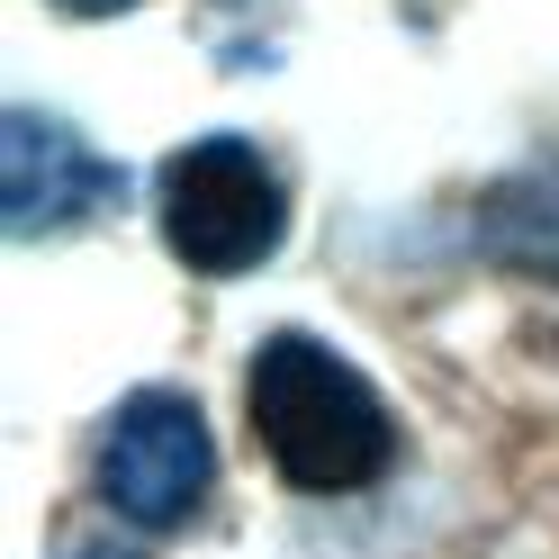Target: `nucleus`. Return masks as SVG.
Segmentation results:
<instances>
[{
  "label": "nucleus",
  "instance_id": "obj_1",
  "mask_svg": "<svg viewBox=\"0 0 559 559\" xmlns=\"http://www.w3.org/2000/svg\"><path fill=\"white\" fill-rule=\"evenodd\" d=\"M243 406H253V433L271 451V469L298 497H361L397 461V415L317 334H271L253 353Z\"/></svg>",
  "mask_w": 559,
  "mask_h": 559
},
{
  "label": "nucleus",
  "instance_id": "obj_2",
  "mask_svg": "<svg viewBox=\"0 0 559 559\" xmlns=\"http://www.w3.org/2000/svg\"><path fill=\"white\" fill-rule=\"evenodd\" d=\"M154 217L190 271L235 280V271L271 262V243L289 235V181H280V163L253 135H199V145H181L163 163Z\"/></svg>",
  "mask_w": 559,
  "mask_h": 559
},
{
  "label": "nucleus",
  "instance_id": "obj_3",
  "mask_svg": "<svg viewBox=\"0 0 559 559\" xmlns=\"http://www.w3.org/2000/svg\"><path fill=\"white\" fill-rule=\"evenodd\" d=\"M99 506L127 514L135 533H171V523H190L207 506V478H217V433H207V415L181 397V389H135L109 433H99Z\"/></svg>",
  "mask_w": 559,
  "mask_h": 559
},
{
  "label": "nucleus",
  "instance_id": "obj_4",
  "mask_svg": "<svg viewBox=\"0 0 559 559\" xmlns=\"http://www.w3.org/2000/svg\"><path fill=\"white\" fill-rule=\"evenodd\" d=\"M109 190H118V171L99 163V145H82L63 118L27 109V99L0 118V226H10L19 243L99 217Z\"/></svg>",
  "mask_w": 559,
  "mask_h": 559
},
{
  "label": "nucleus",
  "instance_id": "obj_5",
  "mask_svg": "<svg viewBox=\"0 0 559 559\" xmlns=\"http://www.w3.org/2000/svg\"><path fill=\"white\" fill-rule=\"evenodd\" d=\"M478 253L523 280H559V154L506 171L478 199Z\"/></svg>",
  "mask_w": 559,
  "mask_h": 559
},
{
  "label": "nucleus",
  "instance_id": "obj_6",
  "mask_svg": "<svg viewBox=\"0 0 559 559\" xmlns=\"http://www.w3.org/2000/svg\"><path fill=\"white\" fill-rule=\"evenodd\" d=\"M55 10H73V19H118V10H135V0H55Z\"/></svg>",
  "mask_w": 559,
  "mask_h": 559
},
{
  "label": "nucleus",
  "instance_id": "obj_7",
  "mask_svg": "<svg viewBox=\"0 0 559 559\" xmlns=\"http://www.w3.org/2000/svg\"><path fill=\"white\" fill-rule=\"evenodd\" d=\"M73 559H135V550H127V542H82Z\"/></svg>",
  "mask_w": 559,
  "mask_h": 559
}]
</instances>
